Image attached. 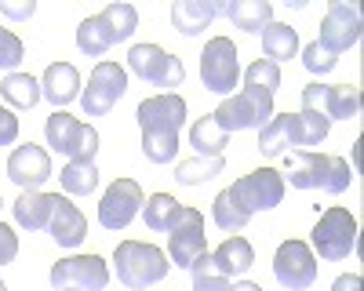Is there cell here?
<instances>
[{
	"label": "cell",
	"mask_w": 364,
	"mask_h": 291,
	"mask_svg": "<svg viewBox=\"0 0 364 291\" xmlns=\"http://www.w3.org/2000/svg\"><path fill=\"white\" fill-rule=\"evenodd\" d=\"M139 128H142V153L154 164H171L178 153V131L186 124V99L164 92L139 106Z\"/></svg>",
	"instance_id": "obj_1"
},
{
	"label": "cell",
	"mask_w": 364,
	"mask_h": 291,
	"mask_svg": "<svg viewBox=\"0 0 364 291\" xmlns=\"http://www.w3.org/2000/svg\"><path fill=\"white\" fill-rule=\"evenodd\" d=\"M328 121L321 113L299 109V113H273L269 124L259 131V150L266 157H284L288 150L295 153H314V146L328 138Z\"/></svg>",
	"instance_id": "obj_2"
},
{
	"label": "cell",
	"mask_w": 364,
	"mask_h": 291,
	"mask_svg": "<svg viewBox=\"0 0 364 291\" xmlns=\"http://www.w3.org/2000/svg\"><path fill=\"white\" fill-rule=\"evenodd\" d=\"M288 182L295 190H321L339 197L350 190L353 171L350 160L331 157V153H288Z\"/></svg>",
	"instance_id": "obj_3"
},
{
	"label": "cell",
	"mask_w": 364,
	"mask_h": 291,
	"mask_svg": "<svg viewBox=\"0 0 364 291\" xmlns=\"http://www.w3.org/2000/svg\"><path fill=\"white\" fill-rule=\"evenodd\" d=\"M113 262H117V280L128 291H146L149 284H161L171 270L168 255L142 241H120Z\"/></svg>",
	"instance_id": "obj_4"
},
{
	"label": "cell",
	"mask_w": 364,
	"mask_h": 291,
	"mask_svg": "<svg viewBox=\"0 0 364 291\" xmlns=\"http://www.w3.org/2000/svg\"><path fill=\"white\" fill-rule=\"evenodd\" d=\"M269 116H273V95L262 92V87H245L237 95H226L211 113V121L230 135V131H248V128L262 131L269 124Z\"/></svg>",
	"instance_id": "obj_5"
},
{
	"label": "cell",
	"mask_w": 364,
	"mask_h": 291,
	"mask_svg": "<svg viewBox=\"0 0 364 291\" xmlns=\"http://www.w3.org/2000/svg\"><path fill=\"white\" fill-rule=\"evenodd\" d=\"M44 135H48V146L66 157V160H95V150H99V131L91 124H80L77 116L55 109L44 124Z\"/></svg>",
	"instance_id": "obj_6"
},
{
	"label": "cell",
	"mask_w": 364,
	"mask_h": 291,
	"mask_svg": "<svg viewBox=\"0 0 364 291\" xmlns=\"http://www.w3.org/2000/svg\"><path fill=\"white\" fill-rule=\"evenodd\" d=\"M314 248L324 262H343L353 248H357V222L346 208H328L321 215V222L314 226Z\"/></svg>",
	"instance_id": "obj_7"
},
{
	"label": "cell",
	"mask_w": 364,
	"mask_h": 291,
	"mask_svg": "<svg viewBox=\"0 0 364 291\" xmlns=\"http://www.w3.org/2000/svg\"><path fill=\"white\" fill-rule=\"evenodd\" d=\"M109 266L99 255H70L51 266V287L55 291H106Z\"/></svg>",
	"instance_id": "obj_8"
},
{
	"label": "cell",
	"mask_w": 364,
	"mask_h": 291,
	"mask_svg": "<svg viewBox=\"0 0 364 291\" xmlns=\"http://www.w3.org/2000/svg\"><path fill=\"white\" fill-rule=\"evenodd\" d=\"M240 80L237 48L230 37H211L200 51V84L215 95H230Z\"/></svg>",
	"instance_id": "obj_9"
},
{
	"label": "cell",
	"mask_w": 364,
	"mask_h": 291,
	"mask_svg": "<svg viewBox=\"0 0 364 291\" xmlns=\"http://www.w3.org/2000/svg\"><path fill=\"white\" fill-rule=\"evenodd\" d=\"M302 109L321 113L324 121H353L360 113V87L353 84H306L302 87Z\"/></svg>",
	"instance_id": "obj_10"
},
{
	"label": "cell",
	"mask_w": 364,
	"mask_h": 291,
	"mask_svg": "<svg viewBox=\"0 0 364 291\" xmlns=\"http://www.w3.org/2000/svg\"><path fill=\"white\" fill-rule=\"evenodd\" d=\"M360 29H364V18H360V8L357 4H346V0H331L328 4V15L321 22V37L317 44L328 51V55H343L350 48L360 44Z\"/></svg>",
	"instance_id": "obj_11"
},
{
	"label": "cell",
	"mask_w": 364,
	"mask_h": 291,
	"mask_svg": "<svg viewBox=\"0 0 364 291\" xmlns=\"http://www.w3.org/2000/svg\"><path fill=\"white\" fill-rule=\"evenodd\" d=\"M128 70L139 80L154 84V87H178L182 80H186L182 62L175 55H168L164 48H157V44H135L128 51Z\"/></svg>",
	"instance_id": "obj_12"
},
{
	"label": "cell",
	"mask_w": 364,
	"mask_h": 291,
	"mask_svg": "<svg viewBox=\"0 0 364 291\" xmlns=\"http://www.w3.org/2000/svg\"><path fill=\"white\" fill-rule=\"evenodd\" d=\"M124 92H128V73H124V66L99 62L95 70H91V77H87V87L80 92V106H84L87 116H106Z\"/></svg>",
	"instance_id": "obj_13"
},
{
	"label": "cell",
	"mask_w": 364,
	"mask_h": 291,
	"mask_svg": "<svg viewBox=\"0 0 364 291\" xmlns=\"http://www.w3.org/2000/svg\"><path fill=\"white\" fill-rule=\"evenodd\" d=\"M230 190H233V197L240 204H245L248 215L269 212V208H277V204L284 200V175L273 171V168H259V171L245 175V179H237Z\"/></svg>",
	"instance_id": "obj_14"
},
{
	"label": "cell",
	"mask_w": 364,
	"mask_h": 291,
	"mask_svg": "<svg viewBox=\"0 0 364 291\" xmlns=\"http://www.w3.org/2000/svg\"><path fill=\"white\" fill-rule=\"evenodd\" d=\"M273 277H277L288 291H306L317 280V258L310 244L302 241H284L273 255Z\"/></svg>",
	"instance_id": "obj_15"
},
{
	"label": "cell",
	"mask_w": 364,
	"mask_h": 291,
	"mask_svg": "<svg viewBox=\"0 0 364 291\" xmlns=\"http://www.w3.org/2000/svg\"><path fill=\"white\" fill-rule=\"evenodd\" d=\"M168 255L178 270H190L200 255H208V241H204V215L197 208H182L178 222L171 226V244Z\"/></svg>",
	"instance_id": "obj_16"
},
{
	"label": "cell",
	"mask_w": 364,
	"mask_h": 291,
	"mask_svg": "<svg viewBox=\"0 0 364 291\" xmlns=\"http://www.w3.org/2000/svg\"><path fill=\"white\" fill-rule=\"evenodd\" d=\"M142 186L135 179H117L106 193H102V204H99V222L102 229H124L132 226V219L142 212Z\"/></svg>",
	"instance_id": "obj_17"
},
{
	"label": "cell",
	"mask_w": 364,
	"mask_h": 291,
	"mask_svg": "<svg viewBox=\"0 0 364 291\" xmlns=\"http://www.w3.org/2000/svg\"><path fill=\"white\" fill-rule=\"evenodd\" d=\"M252 262H255V251H252V244L245 241V237H230V241H223L211 255H200L193 266H190V273H219V277H240V273H248L252 270Z\"/></svg>",
	"instance_id": "obj_18"
},
{
	"label": "cell",
	"mask_w": 364,
	"mask_h": 291,
	"mask_svg": "<svg viewBox=\"0 0 364 291\" xmlns=\"http://www.w3.org/2000/svg\"><path fill=\"white\" fill-rule=\"evenodd\" d=\"M8 179L22 193L26 190H41L51 179V157H48V150H41V146H33V142L18 146V150L8 157Z\"/></svg>",
	"instance_id": "obj_19"
},
{
	"label": "cell",
	"mask_w": 364,
	"mask_h": 291,
	"mask_svg": "<svg viewBox=\"0 0 364 291\" xmlns=\"http://www.w3.org/2000/svg\"><path fill=\"white\" fill-rule=\"evenodd\" d=\"M48 229H51V237L58 241V248H77L87 237V219L80 215V208H77L70 197H58L55 193V212H51Z\"/></svg>",
	"instance_id": "obj_20"
},
{
	"label": "cell",
	"mask_w": 364,
	"mask_h": 291,
	"mask_svg": "<svg viewBox=\"0 0 364 291\" xmlns=\"http://www.w3.org/2000/svg\"><path fill=\"white\" fill-rule=\"evenodd\" d=\"M41 99H48L55 109L70 106L73 99H80V73H77V66L51 62L44 70V80H41Z\"/></svg>",
	"instance_id": "obj_21"
},
{
	"label": "cell",
	"mask_w": 364,
	"mask_h": 291,
	"mask_svg": "<svg viewBox=\"0 0 364 291\" xmlns=\"http://www.w3.org/2000/svg\"><path fill=\"white\" fill-rule=\"evenodd\" d=\"M215 15H223V4H215V0H175L171 26L182 37H197L215 22Z\"/></svg>",
	"instance_id": "obj_22"
},
{
	"label": "cell",
	"mask_w": 364,
	"mask_h": 291,
	"mask_svg": "<svg viewBox=\"0 0 364 291\" xmlns=\"http://www.w3.org/2000/svg\"><path fill=\"white\" fill-rule=\"evenodd\" d=\"M15 222L22 226V229H48V222H51V212H55V193H41V190H26L15 204Z\"/></svg>",
	"instance_id": "obj_23"
},
{
	"label": "cell",
	"mask_w": 364,
	"mask_h": 291,
	"mask_svg": "<svg viewBox=\"0 0 364 291\" xmlns=\"http://www.w3.org/2000/svg\"><path fill=\"white\" fill-rule=\"evenodd\" d=\"M223 15L245 33H262L273 22V4L269 0H233V4H223Z\"/></svg>",
	"instance_id": "obj_24"
},
{
	"label": "cell",
	"mask_w": 364,
	"mask_h": 291,
	"mask_svg": "<svg viewBox=\"0 0 364 291\" xmlns=\"http://www.w3.org/2000/svg\"><path fill=\"white\" fill-rule=\"evenodd\" d=\"M262 51L269 62H288V58L299 55V33L284 22H269L262 29Z\"/></svg>",
	"instance_id": "obj_25"
},
{
	"label": "cell",
	"mask_w": 364,
	"mask_h": 291,
	"mask_svg": "<svg viewBox=\"0 0 364 291\" xmlns=\"http://www.w3.org/2000/svg\"><path fill=\"white\" fill-rule=\"evenodd\" d=\"M190 146L197 150V157H223V150L230 146V135L211 121V113L190 128Z\"/></svg>",
	"instance_id": "obj_26"
},
{
	"label": "cell",
	"mask_w": 364,
	"mask_h": 291,
	"mask_svg": "<svg viewBox=\"0 0 364 291\" xmlns=\"http://www.w3.org/2000/svg\"><path fill=\"white\" fill-rule=\"evenodd\" d=\"M182 208H186V204H178L171 193H154V197L146 200L142 215H146V226L154 229V233H171V226L178 222Z\"/></svg>",
	"instance_id": "obj_27"
},
{
	"label": "cell",
	"mask_w": 364,
	"mask_h": 291,
	"mask_svg": "<svg viewBox=\"0 0 364 291\" xmlns=\"http://www.w3.org/2000/svg\"><path fill=\"white\" fill-rule=\"evenodd\" d=\"M58 182H63V190L70 197H87L99 186V168H95V160H70L58 171Z\"/></svg>",
	"instance_id": "obj_28"
},
{
	"label": "cell",
	"mask_w": 364,
	"mask_h": 291,
	"mask_svg": "<svg viewBox=\"0 0 364 291\" xmlns=\"http://www.w3.org/2000/svg\"><path fill=\"white\" fill-rule=\"evenodd\" d=\"M211 219H215V226L226 229V233H237V229H245V226L252 222V215L245 212V204L233 197L230 186H226L215 200H211Z\"/></svg>",
	"instance_id": "obj_29"
},
{
	"label": "cell",
	"mask_w": 364,
	"mask_h": 291,
	"mask_svg": "<svg viewBox=\"0 0 364 291\" xmlns=\"http://www.w3.org/2000/svg\"><path fill=\"white\" fill-rule=\"evenodd\" d=\"M77 48L87 55V58H99L113 48V33H109V26L102 22V15H91L77 26Z\"/></svg>",
	"instance_id": "obj_30"
},
{
	"label": "cell",
	"mask_w": 364,
	"mask_h": 291,
	"mask_svg": "<svg viewBox=\"0 0 364 291\" xmlns=\"http://www.w3.org/2000/svg\"><path fill=\"white\" fill-rule=\"evenodd\" d=\"M0 95L15 109H33L41 102V80H33L29 73H8L4 84H0Z\"/></svg>",
	"instance_id": "obj_31"
},
{
	"label": "cell",
	"mask_w": 364,
	"mask_h": 291,
	"mask_svg": "<svg viewBox=\"0 0 364 291\" xmlns=\"http://www.w3.org/2000/svg\"><path fill=\"white\" fill-rule=\"evenodd\" d=\"M223 157H193V160H178L175 164V182L182 186H200L208 179H215V175H223Z\"/></svg>",
	"instance_id": "obj_32"
},
{
	"label": "cell",
	"mask_w": 364,
	"mask_h": 291,
	"mask_svg": "<svg viewBox=\"0 0 364 291\" xmlns=\"http://www.w3.org/2000/svg\"><path fill=\"white\" fill-rule=\"evenodd\" d=\"M99 15H102V22L109 26L113 44L128 40V37L135 33V29H139V11H135V4H106Z\"/></svg>",
	"instance_id": "obj_33"
},
{
	"label": "cell",
	"mask_w": 364,
	"mask_h": 291,
	"mask_svg": "<svg viewBox=\"0 0 364 291\" xmlns=\"http://www.w3.org/2000/svg\"><path fill=\"white\" fill-rule=\"evenodd\" d=\"M245 87H262V92H277L281 87V66L269 62V58H255V62L245 70Z\"/></svg>",
	"instance_id": "obj_34"
},
{
	"label": "cell",
	"mask_w": 364,
	"mask_h": 291,
	"mask_svg": "<svg viewBox=\"0 0 364 291\" xmlns=\"http://www.w3.org/2000/svg\"><path fill=\"white\" fill-rule=\"evenodd\" d=\"M26 58V48H22V40L11 33V29H4L0 26V70H15L18 62Z\"/></svg>",
	"instance_id": "obj_35"
},
{
	"label": "cell",
	"mask_w": 364,
	"mask_h": 291,
	"mask_svg": "<svg viewBox=\"0 0 364 291\" xmlns=\"http://www.w3.org/2000/svg\"><path fill=\"white\" fill-rule=\"evenodd\" d=\"M336 62H339V58H336V55H328L317 40L302 48V66H306L310 73H331V70H336Z\"/></svg>",
	"instance_id": "obj_36"
},
{
	"label": "cell",
	"mask_w": 364,
	"mask_h": 291,
	"mask_svg": "<svg viewBox=\"0 0 364 291\" xmlns=\"http://www.w3.org/2000/svg\"><path fill=\"white\" fill-rule=\"evenodd\" d=\"M18 255V237L11 233V226L0 222V266H8V262H15Z\"/></svg>",
	"instance_id": "obj_37"
},
{
	"label": "cell",
	"mask_w": 364,
	"mask_h": 291,
	"mask_svg": "<svg viewBox=\"0 0 364 291\" xmlns=\"http://www.w3.org/2000/svg\"><path fill=\"white\" fill-rule=\"evenodd\" d=\"M0 11H4L8 18H15V22H22V18H33L37 4L33 0H0Z\"/></svg>",
	"instance_id": "obj_38"
},
{
	"label": "cell",
	"mask_w": 364,
	"mask_h": 291,
	"mask_svg": "<svg viewBox=\"0 0 364 291\" xmlns=\"http://www.w3.org/2000/svg\"><path fill=\"white\" fill-rule=\"evenodd\" d=\"M193 291H233V284L219 273H193Z\"/></svg>",
	"instance_id": "obj_39"
},
{
	"label": "cell",
	"mask_w": 364,
	"mask_h": 291,
	"mask_svg": "<svg viewBox=\"0 0 364 291\" xmlns=\"http://www.w3.org/2000/svg\"><path fill=\"white\" fill-rule=\"evenodd\" d=\"M18 138V116L0 106V146H11Z\"/></svg>",
	"instance_id": "obj_40"
},
{
	"label": "cell",
	"mask_w": 364,
	"mask_h": 291,
	"mask_svg": "<svg viewBox=\"0 0 364 291\" xmlns=\"http://www.w3.org/2000/svg\"><path fill=\"white\" fill-rule=\"evenodd\" d=\"M360 287H364V280L357 273H343L336 284H331V291H360Z\"/></svg>",
	"instance_id": "obj_41"
},
{
	"label": "cell",
	"mask_w": 364,
	"mask_h": 291,
	"mask_svg": "<svg viewBox=\"0 0 364 291\" xmlns=\"http://www.w3.org/2000/svg\"><path fill=\"white\" fill-rule=\"evenodd\" d=\"M233 291H262V287L252 284V280H240V284H233Z\"/></svg>",
	"instance_id": "obj_42"
},
{
	"label": "cell",
	"mask_w": 364,
	"mask_h": 291,
	"mask_svg": "<svg viewBox=\"0 0 364 291\" xmlns=\"http://www.w3.org/2000/svg\"><path fill=\"white\" fill-rule=\"evenodd\" d=\"M0 291H8V284H4V280H0Z\"/></svg>",
	"instance_id": "obj_43"
},
{
	"label": "cell",
	"mask_w": 364,
	"mask_h": 291,
	"mask_svg": "<svg viewBox=\"0 0 364 291\" xmlns=\"http://www.w3.org/2000/svg\"><path fill=\"white\" fill-rule=\"evenodd\" d=\"M0 204H4V197H0Z\"/></svg>",
	"instance_id": "obj_44"
}]
</instances>
